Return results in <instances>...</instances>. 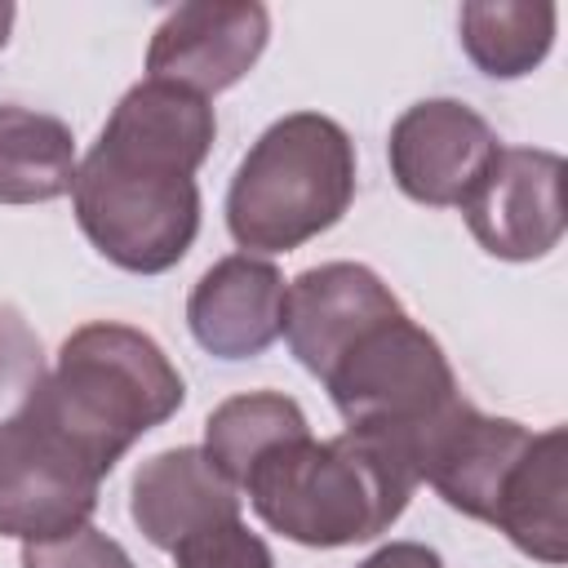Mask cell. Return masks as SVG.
Segmentation results:
<instances>
[{"label": "cell", "instance_id": "1", "mask_svg": "<svg viewBox=\"0 0 568 568\" xmlns=\"http://www.w3.org/2000/svg\"><path fill=\"white\" fill-rule=\"evenodd\" d=\"M217 115L178 84H133L75 164L71 204L84 240L120 271L160 275L200 235L195 169L209 160Z\"/></svg>", "mask_w": 568, "mask_h": 568}, {"label": "cell", "instance_id": "2", "mask_svg": "<svg viewBox=\"0 0 568 568\" xmlns=\"http://www.w3.org/2000/svg\"><path fill=\"white\" fill-rule=\"evenodd\" d=\"M417 475L377 439L342 430L333 439H284L244 479L257 519L311 550L382 537L408 506Z\"/></svg>", "mask_w": 568, "mask_h": 568}, {"label": "cell", "instance_id": "3", "mask_svg": "<svg viewBox=\"0 0 568 568\" xmlns=\"http://www.w3.org/2000/svg\"><path fill=\"white\" fill-rule=\"evenodd\" d=\"M186 399V382L164 355V346L115 320L80 324L44 382L49 417L71 435V444L111 475L115 462L155 426H164Z\"/></svg>", "mask_w": 568, "mask_h": 568}, {"label": "cell", "instance_id": "4", "mask_svg": "<svg viewBox=\"0 0 568 568\" xmlns=\"http://www.w3.org/2000/svg\"><path fill=\"white\" fill-rule=\"evenodd\" d=\"M351 200V133L320 111H293L240 160L226 191V231L244 253H288L337 226Z\"/></svg>", "mask_w": 568, "mask_h": 568}, {"label": "cell", "instance_id": "5", "mask_svg": "<svg viewBox=\"0 0 568 568\" xmlns=\"http://www.w3.org/2000/svg\"><path fill=\"white\" fill-rule=\"evenodd\" d=\"M320 382L346 430L386 444L413 475L426 444L466 404L444 346L408 311L364 328Z\"/></svg>", "mask_w": 568, "mask_h": 568}, {"label": "cell", "instance_id": "6", "mask_svg": "<svg viewBox=\"0 0 568 568\" xmlns=\"http://www.w3.org/2000/svg\"><path fill=\"white\" fill-rule=\"evenodd\" d=\"M129 515L155 550L173 555V568H275L271 546L240 515L235 484L195 444L138 466Z\"/></svg>", "mask_w": 568, "mask_h": 568}, {"label": "cell", "instance_id": "7", "mask_svg": "<svg viewBox=\"0 0 568 568\" xmlns=\"http://www.w3.org/2000/svg\"><path fill=\"white\" fill-rule=\"evenodd\" d=\"M102 470L49 417L44 390L36 408L0 435V532L18 541L67 537L98 510Z\"/></svg>", "mask_w": 568, "mask_h": 568}, {"label": "cell", "instance_id": "8", "mask_svg": "<svg viewBox=\"0 0 568 568\" xmlns=\"http://www.w3.org/2000/svg\"><path fill=\"white\" fill-rule=\"evenodd\" d=\"M497 151L501 142L493 124L457 98L413 102L390 124V142H386L395 186L430 209H462L475 195V186L488 178Z\"/></svg>", "mask_w": 568, "mask_h": 568}, {"label": "cell", "instance_id": "9", "mask_svg": "<svg viewBox=\"0 0 568 568\" xmlns=\"http://www.w3.org/2000/svg\"><path fill=\"white\" fill-rule=\"evenodd\" d=\"M271 40V13L257 0H191L164 13L146 49V80L213 98L240 84Z\"/></svg>", "mask_w": 568, "mask_h": 568}, {"label": "cell", "instance_id": "10", "mask_svg": "<svg viewBox=\"0 0 568 568\" xmlns=\"http://www.w3.org/2000/svg\"><path fill=\"white\" fill-rule=\"evenodd\" d=\"M564 155L541 146H501L488 178L462 204L470 235L501 262L546 257L568 226L564 213Z\"/></svg>", "mask_w": 568, "mask_h": 568}, {"label": "cell", "instance_id": "11", "mask_svg": "<svg viewBox=\"0 0 568 568\" xmlns=\"http://www.w3.org/2000/svg\"><path fill=\"white\" fill-rule=\"evenodd\" d=\"M395 311L404 306L373 266L320 262L306 266L284 293V342L311 377H324L364 328Z\"/></svg>", "mask_w": 568, "mask_h": 568}, {"label": "cell", "instance_id": "12", "mask_svg": "<svg viewBox=\"0 0 568 568\" xmlns=\"http://www.w3.org/2000/svg\"><path fill=\"white\" fill-rule=\"evenodd\" d=\"M284 275L257 253H231L213 262L191 297L186 328L217 359H253L284 333Z\"/></svg>", "mask_w": 568, "mask_h": 568}, {"label": "cell", "instance_id": "13", "mask_svg": "<svg viewBox=\"0 0 568 568\" xmlns=\"http://www.w3.org/2000/svg\"><path fill=\"white\" fill-rule=\"evenodd\" d=\"M532 430L515 417H488L470 399L448 417V426L426 444L417 462V484H430L453 510L488 524L506 475L524 457Z\"/></svg>", "mask_w": 568, "mask_h": 568}, {"label": "cell", "instance_id": "14", "mask_svg": "<svg viewBox=\"0 0 568 568\" xmlns=\"http://www.w3.org/2000/svg\"><path fill=\"white\" fill-rule=\"evenodd\" d=\"M488 524L506 532L515 550L541 564L568 559V430L564 426H550L528 439L524 457L501 484V497Z\"/></svg>", "mask_w": 568, "mask_h": 568}, {"label": "cell", "instance_id": "15", "mask_svg": "<svg viewBox=\"0 0 568 568\" xmlns=\"http://www.w3.org/2000/svg\"><path fill=\"white\" fill-rule=\"evenodd\" d=\"M75 182L71 129L31 106L0 102V204H49Z\"/></svg>", "mask_w": 568, "mask_h": 568}, {"label": "cell", "instance_id": "16", "mask_svg": "<svg viewBox=\"0 0 568 568\" xmlns=\"http://www.w3.org/2000/svg\"><path fill=\"white\" fill-rule=\"evenodd\" d=\"M559 9L550 0H466L457 13L462 49L488 80H519L546 62Z\"/></svg>", "mask_w": 568, "mask_h": 568}, {"label": "cell", "instance_id": "17", "mask_svg": "<svg viewBox=\"0 0 568 568\" xmlns=\"http://www.w3.org/2000/svg\"><path fill=\"white\" fill-rule=\"evenodd\" d=\"M306 413L293 395H280V390H244V395H231L222 399L209 422H204V453L209 462L235 484V493L244 488L248 470L271 453L280 448L284 439H297L306 435Z\"/></svg>", "mask_w": 568, "mask_h": 568}, {"label": "cell", "instance_id": "18", "mask_svg": "<svg viewBox=\"0 0 568 568\" xmlns=\"http://www.w3.org/2000/svg\"><path fill=\"white\" fill-rule=\"evenodd\" d=\"M49 382L40 333L13 302H0V435L13 430Z\"/></svg>", "mask_w": 568, "mask_h": 568}, {"label": "cell", "instance_id": "19", "mask_svg": "<svg viewBox=\"0 0 568 568\" xmlns=\"http://www.w3.org/2000/svg\"><path fill=\"white\" fill-rule=\"evenodd\" d=\"M22 568H138V564L129 559V550L115 537L84 524L67 537L22 541Z\"/></svg>", "mask_w": 568, "mask_h": 568}, {"label": "cell", "instance_id": "20", "mask_svg": "<svg viewBox=\"0 0 568 568\" xmlns=\"http://www.w3.org/2000/svg\"><path fill=\"white\" fill-rule=\"evenodd\" d=\"M355 568H444V559L426 541H386L368 559H359Z\"/></svg>", "mask_w": 568, "mask_h": 568}, {"label": "cell", "instance_id": "21", "mask_svg": "<svg viewBox=\"0 0 568 568\" xmlns=\"http://www.w3.org/2000/svg\"><path fill=\"white\" fill-rule=\"evenodd\" d=\"M13 18H18V9H13L9 0H0V49H4V40H9V31H13Z\"/></svg>", "mask_w": 568, "mask_h": 568}]
</instances>
